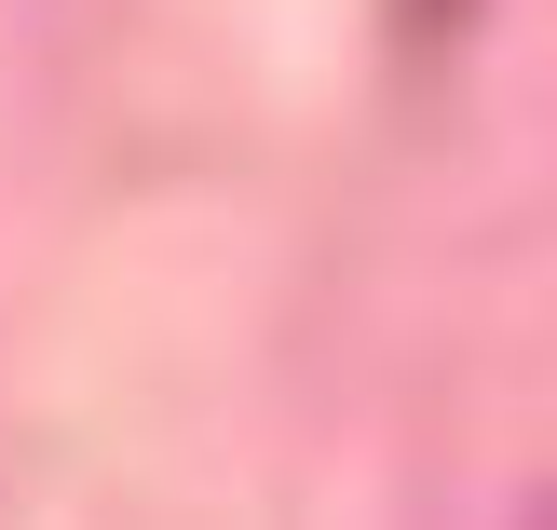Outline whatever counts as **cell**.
<instances>
[{
	"instance_id": "6da1fadb",
	"label": "cell",
	"mask_w": 557,
	"mask_h": 530,
	"mask_svg": "<svg viewBox=\"0 0 557 530\" xmlns=\"http://www.w3.org/2000/svg\"><path fill=\"white\" fill-rule=\"evenodd\" d=\"M544 530H557V504H544Z\"/></svg>"
}]
</instances>
